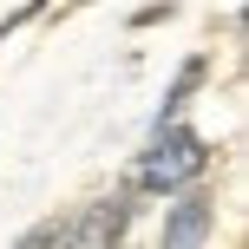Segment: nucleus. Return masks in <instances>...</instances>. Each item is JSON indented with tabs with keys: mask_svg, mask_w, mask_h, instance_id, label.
<instances>
[{
	"mask_svg": "<svg viewBox=\"0 0 249 249\" xmlns=\"http://www.w3.org/2000/svg\"><path fill=\"white\" fill-rule=\"evenodd\" d=\"M203 171H210V144L171 118V124H151V151L131 164V190H184Z\"/></svg>",
	"mask_w": 249,
	"mask_h": 249,
	"instance_id": "nucleus-1",
	"label": "nucleus"
},
{
	"mask_svg": "<svg viewBox=\"0 0 249 249\" xmlns=\"http://www.w3.org/2000/svg\"><path fill=\"white\" fill-rule=\"evenodd\" d=\"M124 230H131V203H124V197H99V203H86L79 223H59V243H72V249H105V243H118Z\"/></svg>",
	"mask_w": 249,
	"mask_h": 249,
	"instance_id": "nucleus-2",
	"label": "nucleus"
},
{
	"mask_svg": "<svg viewBox=\"0 0 249 249\" xmlns=\"http://www.w3.org/2000/svg\"><path fill=\"white\" fill-rule=\"evenodd\" d=\"M210 230H216L210 203H203V197H184V203L171 210V223H164V249H184V243H210Z\"/></svg>",
	"mask_w": 249,
	"mask_h": 249,
	"instance_id": "nucleus-3",
	"label": "nucleus"
}]
</instances>
